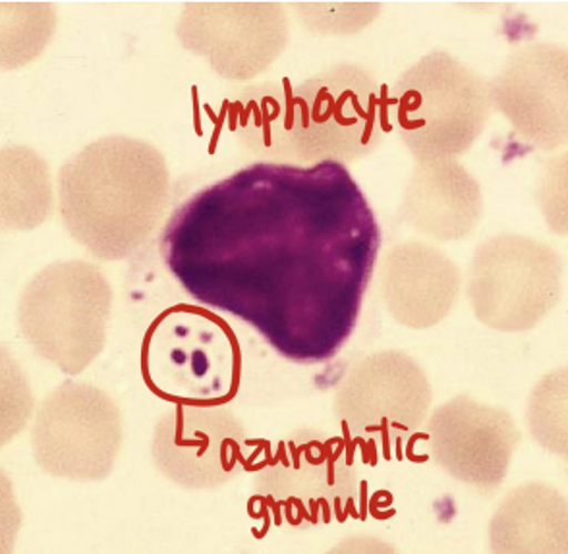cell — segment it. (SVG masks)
I'll return each mask as SVG.
<instances>
[{
	"label": "cell",
	"instance_id": "d6986e66",
	"mask_svg": "<svg viewBox=\"0 0 568 554\" xmlns=\"http://www.w3.org/2000/svg\"><path fill=\"white\" fill-rule=\"evenodd\" d=\"M57 209L53 176L45 158L28 145L0 153V223L10 233H31Z\"/></svg>",
	"mask_w": 568,
	"mask_h": 554
},
{
	"label": "cell",
	"instance_id": "ba28073f",
	"mask_svg": "<svg viewBox=\"0 0 568 554\" xmlns=\"http://www.w3.org/2000/svg\"><path fill=\"white\" fill-rule=\"evenodd\" d=\"M565 263L554 246L518 233L495 234L471 255L466 298L487 329L528 332L554 314L562 298Z\"/></svg>",
	"mask_w": 568,
	"mask_h": 554
},
{
	"label": "cell",
	"instance_id": "e0dca14e",
	"mask_svg": "<svg viewBox=\"0 0 568 554\" xmlns=\"http://www.w3.org/2000/svg\"><path fill=\"white\" fill-rule=\"evenodd\" d=\"M487 543L497 554H567V496L544 481L510 489L489 520Z\"/></svg>",
	"mask_w": 568,
	"mask_h": 554
},
{
	"label": "cell",
	"instance_id": "5b68a950",
	"mask_svg": "<svg viewBox=\"0 0 568 554\" xmlns=\"http://www.w3.org/2000/svg\"><path fill=\"white\" fill-rule=\"evenodd\" d=\"M113 304V286L95 263H49L22 288L18 327L39 360L78 377L105 350Z\"/></svg>",
	"mask_w": 568,
	"mask_h": 554
},
{
	"label": "cell",
	"instance_id": "8992f818",
	"mask_svg": "<svg viewBox=\"0 0 568 554\" xmlns=\"http://www.w3.org/2000/svg\"><path fill=\"white\" fill-rule=\"evenodd\" d=\"M387 90L356 62H337L294 85V165L341 163L374 155L389 132Z\"/></svg>",
	"mask_w": 568,
	"mask_h": 554
},
{
	"label": "cell",
	"instance_id": "7c38bea8",
	"mask_svg": "<svg viewBox=\"0 0 568 554\" xmlns=\"http://www.w3.org/2000/svg\"><path fill=\"white\" fill-rule=\"evenodd\" d=\"M246 425L225 406L171 404L151 437V462L186 491H217L246 470Z\"/></svg>",
	"mask_w": 568,
	"mask_h": 554
},
{
	"label": "cell",
	"instance_id": "ac0fdd59",
	"mask_svg": "<svg viewBox=\"0 0 568 554\" xmlns=\"http://www.w3.org/2000/svg\"><path fill=\"white\" fill-rule=\"evenodd\" d=\"M292 91L288 82L250 83L232 98V134L262 163L294 165Z\"/></svg>",
	"mask_w": 568,
	"mask_h": 554
},
{
	"label": "cell",
	"instance_id": "2e32d148",
	"mask_svg": "<svg viewBox=\"0 0 568 554\" xmlns=\"http://www.w3.org/2000/svg\"><path fill=\"white\" fill-rule=\"evenodd\" d=\"M484 213L481 184L458 158L416 163L398 207L404 225L435 242L470 238Z\"/></svg>",
	"mask_w": 568,
	"mask_h": 554
},
{
	"label": "cell",
	"instance_id": "44dd1931",
	"mask_svg": "<svg viewBox=\"0 0 568 554\" xmlns=\"http://www.w3.org/2000/svg\"><path fill=\"white\" fill-rule=\"evenodd\" d=\"M567 371V366H561L544 375L531 389L526 408L531 439L549 454L561 458L568 452Z\"/></svg>",
	"mask_w": 568,
	"mask_h": 554
},
{
	"label": "cell",
	"instance_id": "277c9868",
	"mask_svg": "<svg viewBox=\"0 0 568 554\" xmlns=\"http://www.w3.org/2000/svg\"><path fill=\"white\" fill-rule=\"evenodd\" d=\"M150 392L169 404L225 406L242 381L236 332L217 311L176 304L150 322L140 348Z\"/></svg>",
	"mask_w": 568,
	"mask_h": 554
},
{
	"label": "cell",
	"instance_id": "52a82bcc",
	"mask_svg": "<svg viewBox=\"0 0 568 554\" xmlns=\"http://www.w3.org/2000/svg\"><path fill=\"white\" fill-rule=\"evenodd\" d=\"M343 439L298 429L278 442L257 472L254 494L273 522L294 530L322 527L351 516L359 481Z\"/></svg>",
	"mask_w": 568,
	"mask_h": 554
},
{
	"label": "cell",
	"instance_id": "603a6c76",
	"mask_svg": "<svg viewBox=\"0 0 568 554\" xmlns=\"http://www.w3.org/2000/svg\"><path fill=\"white\" fill-rule=\"evenodd\" d=\"M33 398L26 377L20 373L16 361L2 352V444L7 447L16 434L23 431L28 421L33 420Z\"/></svg>",
	"mask_w": 568,
	"mask_h": 554
},
{
	"label": "cell",
	"instance_id": "30bf717a",
	"mask_svg": "<svg viewBox=\"0 0 568 554\" xmlns=\"http://www.w3.org/2000/svg\"><path fill=\"white\" fill-rule=\"evenodd\" d=\"M434 389L426 369L403 350H379L356 361L333 397V413L344 434L393 460L426 423Z\"/></svg>",
	"mask_w": 568,
	"mask_h": 554
},
{
	"label": "cell",
	"instance_id": "ffe728a7",
	"mask_svg": "<svg viewBox=\"0 0 568 554\" xmlns=\"http://www.w3.org/2000/svg\"><path fill=\"white\" fill-rule=\"evenodd\" d=\"M57 30V8L49 2L0 4L2 70L28 66L45 51Z\"/></svg>",
	"mask_w": 568,
	"mask_h": 554
},
{
	"label": "cell",
	"instance_id": "4fadbf2b",
	"mask_svg": "<svg viewBox=\"0 0 568 554\" xmlns=\"http://www.w3.org/2000/svg\"><path fill=\"white\" fill-rule=\"evenodd\" d=\"M489 82L494 113L523 142L554 153L568 140L567 47L530 41L513 49Z\"/></svg>",
	"mask_w": 568,
	"mask_h": 554
},
{
	"label": "cell",
	"instance_id": "cb8c5ba5",
	"mask_svg": "<svg viewBox=\"0 0 568 554\" xmlns=\"http://www.w3.org/2000/svg\"><path fill=\"white\" fill-rule=\"evenodd\" d=\"M538 207L544 215L547 226L557 236H567V151L562 155L549 158L541 176H539L538 189H536Z\"/></svg>",
	"mask_w": 568,
	"mask_h": 554
},
{
	"label": "cell",
	"instance_id": "9a60e30c",
	"mask_svg": "<svg viewBox=\"0 0 568 554\" xmlns=\"http://www.w3.org/2000/svg\"><path fill=\"white\" fill-rule=\"evenodd\" d=\"M375 270L383 308L404 329L429 330L442 325L463 294L458 265L426 242L406 240L387 247Z\"/></svg>",
	"mask_w": 568,
	"mask_h": 554
},
{
	"label": "cell",
	"instance_id": "8fae6325",
	"mask_svg": "<svg viewBox=\"0 0 568 554\" xmlns=\"http://www.w3.org/2000/svg\"><path fill=\"white\" fill-rule=\"evenodd\" d=\"M174 35L219 78L250 82L286 53L291 22L281 2H186Z\"/></svg>",
	"mask_w": 568,
	"mask_h": 554
},
{
	"label": "cell",
	"instance_id": "7a4b0ae2",
	"mask_svg": "<svg viewBox=\"0 0 568 554\" xmlns=\"http://www.w3.org/2000/svg\"><path fill=\"white\" fill-rule=\"evenodd\" d=\"M163 151L132 135H105L57 174V211L68 236L99 261H124L158 234L171 207Z\"/></svg>",
	"mask_w": 568,
	"mask_h": 554
},
{
	"label": "cell",
	"instance_id": "6da1fadb",
	"mask_svg": "<svg viewBox=\"0 0 568 554\" xmlns=\"http://www.w3.org/2000/svg\"><path fill=\"white\" fill-rule=\"evenodd\" d=\"M382 226L348 166L254 163L166 218L159 254L203 308L296 366L335 360L358 327Z\"/></svg>",
	"mask_w": 568,
	"mask_h": 554
},
{
	"label": "cell",
	"instance_id": "9c48e42d",
	"mask_svg": "<svg viewBox=\"0 0 568 554\" xmlns=\"http://www.w3.org/2000/svg\"><path fill=\"white\" fill-rule=\"evenodd\" d=\"M122 444L120 406L91 382H60L39 402L31 420V456L54 480L105 481L114 472Z\"/></svg>",
	"mask_w": 568,
	"mask_h": 554
},
{
	"label": "cell",
	"instance_id": "5bb4252c",
	"mask_svg": "<svg viewBox=\"0 0 568 554\" xmlns=\"http://www.w3.org/2000/svg\"><path fill=\"white\" fill-rule=\"evenodd\" d=\"M429 456L449 478L481 493L501 488L523 441L515 418L501 406L456 394L426 420Z\"/></svg>",
	"mask_w": 568,
	"mask_h": 554
},
{
	"label": "cell",
	"instance_id": "3957f363",
	"mask_svg": "<svg viewBox=\"0 0 568 554\" xmlns=\"http://www.w3.org/2000/svg\"><path fill=\"white\" fill-rule=\"evenodd\" d=\"M387 109L390 127L416 163L463 157L495 114L487 78L443 49L398 74Z\"/></svg>",
	"mask_w": 568,
	"mask_h": 554
},
{
	"label": "cell",
	"instance_id": "7402d4cb",
	"mask_svg": "<svg viewBox=\"0 0 568 554\" xmlns=\"http://www.w3.org/2000/svg\"><path fill=\"white\" fill-rule=\"evenodd\" d=\"M292 10L304 30L317 38H351L358 35L379 20L382 2H291Z\"/></svg>",
	"mask_w": 568,
	"mask_h": 554
}]
</instances>
